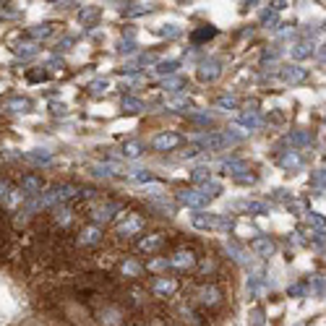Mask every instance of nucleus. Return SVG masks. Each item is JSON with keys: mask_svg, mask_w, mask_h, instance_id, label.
<instances>
[{"mask_svg": "<svg viewBox=\"0 0 326 326\" xmlns=\"http://www.w3.org/2000/svg\"><path fill=\"white\" fill-rule=\"evenodd\" d=\"M235 138H232L230 133H211V136H206L204 141H201V146L204 149H209V151H216V149H225V146H230Z\"/></svg>", "mask_w": 326, "mask_h": 326, "instance_id": "nucleus-10", "label": "nucleus"}, {"mask_svg": "<svg viewBox=\"0 0 326 326\" xmlns=\"http://www.w3.org/2000/svg\"><path fill=\"white\" fill-rule=\"evenodd\" d=\"M251 248H253V253L256 256H263V258H266V256H271L274 253V243H271V238H256L253 243H251Z\"/></svg>", "mask_w": 326, "mask_h": 326, "instance_id": "nucleus-13", "label": "nucleus"}, {"mask_svg": "<svg viewBox=\"0 0 326 326\" xmlns=\"http://www.w3.org/2000/svg\"><path fill=\"white\" fill-rule=\"evenodd\" d=\"M279 162H282V167H287V170H298V167H303V157H300L298 151H287Z\"/></svg>", "mask_w": 326, "mask_h": 326, "instance_id": "nucleus-16", "label": "nucleus"}, {"mask_svg": "<svg viewBox=\"0 0 326 326\" xmlns=\"http://www.w3.org/2000/svg\"><path fill=\"white\" fill-rule=\"evenodd\" d=\"M21 185H24V188H21L24 193H34V191H39V188H42V180H39V178H26Z\"/></svg>", "mask_w": 326, "mask_h": 326, "instance_id": "nucleus-22", "label": "nucleus"}, {"mask_svg": "<svg viewBox=\"0 0 326 326\" xmlns=\"http://www.w3.org/2000/svg\"><path fill=\"white\" fill-rule=\"evenodd\" d=\"M131 178H133V180H141V183H149V180H151V173H149V170H136Z\"/></svg>", "mask_w": 326, "mask_h": 326, "instance_id": "nucleus-29", "label": "nucleus"}, {"mask_svg": "<svg viewBox=\"0 0 326 326\" xmlns=\"http://www.w3.org/2000/svg\"><path fill=\"white\" fill-rule=\"evenodd\" d=\"M240 120H243V123H245V126H251V128H256V126H258V123H261V120H258V115H256V113H245V115H243V118H240Z\"/></svg>", "mask_w": 326, "mask_h": 326, "instance_id": "nucleus-28", "label": "nucleus"}, {"mask_svg": "<svg viewBox=\"0 0 326 326\" xmlns=\"http://www.w3.org/2000/svg\"><path fill=\"white\" fill-rule=\"evenodd\" d=\"M308 55H313V47H310V42H300V44H295V47H292V58L303 60V58H308Z\"/></svg>", "mask_w": 326, "mask_h": 326, "instance_id": "nucleus-18", "label": "nucleus"}, {"mask_svg": "<svg viewBox=\"0 0 326 326\" xmlns=\"http://www.w3.org/2000/svg\"><path fill=\"white\" fill-rule=\"evenodd\" d=\"M305 292V285H295V287H290V295H303Z\"/></svg>", "mask_w": 326, "mask_h": 326, "instance_id": "nucleus-35", "label": "nucleus"}, {"mask_svg": "<svg viewBox=\"0 0 326 326\" xmlns=\"http://www.w3.org/2000/svg\"><path fill=\"white\" fill-rule=\"evenodd\" d=\"M298 326H305V323H298Z\"/></svg>", "mask_w": 326, "mask_h": 326, "instance_id": "nucleus-39", "label": "nucleus"}, {"mask_svg": "<svg viewBox=\"0 0 326 326\" xmlns=\"http://www.w3.org/2000/svg\"><path fill=\"white\" fill-rule=\"evenodd\" d=\"M196 263H198L196 253L193 251H185V248H183V251H175L173 256L167 258V266L175 269V271H193Z\"/></svg>", "mask_w": 326, "mask_h": 326, "instance_id": "nucleus-3", "label": "nucleus"}, {"mask_svg": "<svg viewBox=\"0 0 326 326\" xmlns=\"http://www.w3.org/2000/svg\"><path fill=\"white\" fill-rule=\"evenodd\" d=\"M180 84H183L180 79H170V81H165V89H173V91H175V89H178Z\"/></svg>", "mask_w": 326, "mask_h": 326, "instance_id": "nucleus-34", "label": "nucleus"}, {"mask_svg": "<svg viewBox=\"0 0 326 326\" xmlns=\"http://www.w3.org/2000/svg\"><path fill=\"white\" fill-rule=\"evenodd\" d=\"M178 201H180V204H185V206L201 209V206L209 204V196L204 191H198V188H183V191H178Z\"/></svg>", "mask_w": 326, "mask_h": 326, "instance_id": "nucleus-6", "label": "nucleus"}, {"mask_svg": "<svg viewBox=\"0 0 326 326\" xmlns=\"http://www.w3.org/2000/svg\"><path fill=\"white\" fill-rule=\"evenodd\" d=\"M126 326H146V321H131V323H126Z\"/></svg>", "mask_w": 326, "mask_h": 326, "instance_id": "nucleus-38", "label": "nucleus"}, {"mask_svg": "<svg viewBox=\"0 0 326 326\" xmlns=\"http://www.w3.org/2000/svg\"><path fill=\"white\" fill-rule=\"evenodd\" d=\"M178 144H180V136L178 133H159L151 141V146L157 149V151H170V149H175Z\"/></svg>", "mask_w": 326, "mask_h": 326, "instance_id": "nucleus-11", "label": "nucleus"}, {"mask_svg": "<svg viewBox=\"0 0 326 326\" xmlns=\"http://www.w3.org/2000/svg\"><path fill=\"white\" fill-rule=\"evenodd\" d=\"M290 141H295V144H300V146H303V144H308V141H310V136H308L305 131H298V133H292V136H290Z\"/></svg>", "mask_w": 326, "mask_h": 326, "instance_id": "nucleus-27", "label": "nucleus"}, {"mask_svg": "<svg viewBox=\"0 0 326 326\" xmlns=\"http://www.w3.org/2000/svg\"><path fill=\"white\" fill-rule=\"evenodd\" d=\"M214 34H216L214 29H209V26H206V29H201V32H196V34H193V42H204V39H209V37H214Z\"/></svg>", "mask_w": 326, "mask_h": 326, "instance_id": "nucleus-26", "label": "nucleus"}, {"mask_svg": "<svg viewBox=\"0 0 326 326\" xmlns=\"http://www.w3.org/2000/svg\"><path fill=\"white\" fill-rule=\"evenodd\" d=\"M313 282H316V292L318 295H326V277H316Z\"/></svg>", "mask_w": 326, "mask_h": 326, "instance_id": "nucleus-31", "label": "nucleus"}, {"mask_svg": "<svg viewBox=\"0 0 326 326\" xmlns=\"http://www.w3.org/2000/svg\"><path fill=\"white\" fill-rule=\"evenodd\" d=\"M165 243H167V238H165V232H151V235H144L141 240H138V251L141 253H146V256H151V253H159L162 248H165Z\"/></svg>", "mask_w": 326, "mask_h": 326, "instance_id": "nucleus-5", "label": "nucleus"}, {"mask_svg": "<svg viewBox=\"0 0 326 326\" xmlns=\"http://www.w3.org/2000/svg\"><path fill=\"white\" fill-rule=\"evenodd\" d=\"M123 110H126V113H138V110H144V104H141V99L123 97Z\"/></svg>", "mask_w": 326, "mask_h": 326, "instance_id": "nucleus-20", "label": "nucleus"}, {"mask_svg": "<svg viewBox=\"0 0 326 326\" xmlns=\"http://www.w3.org/2000/svg\"><path fill=\"white\" fill-rule=\"evenodd\" d=\"M193 183H209V173L206 170H193Z\"/></svg>", "mask_w": 326, "mask_h": 326, "instance_id": "nucleus-30", "label": "nucleus"}, {"mask_svg": "<svg viewBox=\"0 0 326 326\" xmlns=\"http://www.w3.org/2000/svg\"><path fill=\"white\" fill-rule=\"evenodd\" d=\"M123 154H126L128 159H138V157L144 154V146L138 144V141H128L126 146H123Z\"/></svg>", "mask_w": 326, "mask_h": 326, "instance_id": "nucleus-17", "label": "nucleus"}, {"mask_svg": "<svg viewBox=\"0 0 326 326\" xmlns=\"http://www.w3.org/2000/svg\"><path fill=\"white\" fill-rule=\"evenodd\" d=\"M144 290L141 287H133V290H128L126 292V305H131V308H138V305H144Z\"/></svg>", "mask_w": 326, "mask_h": 326, "instance_id": "nucleus-15", "label": "nucleus"}, {"mask_svg": "<svg viewBox=\"0 0 326 326\" xmlns=\"http://www.w3.org/2000/svg\"><path fill=\"white\" fill-rule=\"evenodd\" d=\"M198 305H204V308H216L222 303V298H225V292H222V287L216 285V282H209V285H204L198 290Z\"/></svg>", "mask_w": 326, "mask_h": 326, "instance_id": "nucleus-4", "label": "nucleus"}, {"mask_svg": "<svg viewBox=\"0 0 326 326\" xmlns=\"http://www.w3.org/2000/svg\"><path fill=\"white\" fill-rule=\"evenodd\" d=\"M89 216H91V222L94 225H102V222H110L113 216L120 211V204L118 201H97V204H91L86 206Z\"/></svg>", "mask_w": 326, "mask_h": 326, "instance_id": "nucleus-1", "label": "nucleus"}, {"mask_svg": "<svg viewBox=\"0 0 326 326\" xmlns=\"http://www.w3.org/2000/svg\"><path fill=\"white\" fill-rule=\"evenodd\" d=\"M123 274H128V277H141L144 274V266H141V263H136V261H126V263H123Z\"/></svg>", "mask_w": 326, "mask_h": 326, "instance_id": "nucleus-19", "label": "nucleus"}, {"mask_svg": "<svg viewBox=\"0 0 326 326\" xmlns=\"http://www.w3.org/2000/svg\"><path fill=\"white\" fill-rule=\"evenodd\" d=\"M198 76H201V79H209V81H214L216 76H220V63H216V60H209V63L201 66Z\"/></svg>", "mask_w": 326, "mask_h": 326, "instance_id": "nucleus-14", "label": "nucleus"}, {"mask_svg": "<svg viewBox=\"0 0 326 326\" xmlns=\"http://www.w3.org/2000/svg\"><path fill=\"white\" fill-rule=\"evenodd\" d=\"M253 323H256V326L263 323V313H261V310H253Z\"/></svg>", "mask_w": 326, "mask_h": 326, "instance_id": "nucleus-36", "label": "nucleus"}, {"mask_svg": "<svg viewBox=\"0 0 326 326\" xmlns=\"http://www.w3.org/2000/svg\"><path fill=\"white\" fill-rule=\"evenodd\" d=\"M175 68H178V63H175V60H170V63H162L157 71H159V73H173Z\"/></svg>", "mask_w": 326, "mask_h": 326, "instance_id": "nucleus-32", "label": "nucleus"}, {"mask_svg": "<svg viewBox=\"0 0 326 326\" xmlns=\"http://www.w3.org/2000/svg\"><path fill=\"white\" fill-rule=\"evenodd\" d=\"M99 318V323L102 326H123V310L118 308V305H107L104 303V308H99V313H97Z\"/></svg>", "mask_w": 326, "mask_h": 326, "instance_id": "nucleus-7", "label": "nucleus"}, {"mask_svg": "<svg viewBox=\"0 0 326 326\" xmlns=\"http://www.w3.org/2000/svg\"><path fill=\"white\" fill-rule=\"evenodd\" d=\"M220 107H235V97H220Z\"/></svg>", "mask_w": 326, "mask_h": 326, "instance_id": "nucleus-33", "label": "nucleus"}, {"mask_svg": "<svg viewBox=\"0 0 326 326\" xmlns=\"http://www.w3.org/2000/svg\"><path fill=\"white\" fill-rule=\"evenodd\" d=\"M151 292L157 295V298H170V295L178 292V282L173 277H157L151 285Z\"/></svg>", "mask_w": 326, "mask_h": 326, "instance_id": "nucleus-8", "label": "nucleus"}, {"mask_svg": "<svg viewBox=\"0 0 326 326\" xmlns=\"http://www.w3.org/2000/svg\"><path fill=\"white\" fill-rule=\"evenodd\" d=\"M144 227H146V220H144V216L136 214V211H131V214H126V222L118 225L115 235H118V238H133V235H138Z\"/></svg>", "mask_w": 326, "mask_h": 326, "instance_id": "nucleus-2", "label": "nucleus"}, {"mask_svg": "<svg viewBox=\"0 0 326 326\" xmlns=\"http://www.w3.org/2000/svg\"><path fill=\"white\" fill-rule=\"evenodd\" d=\"M21 198H24V191H16V188H13V191H8V201H6V204H8V209H13V206H16Z\"/></svg>", "mask_w": 326, "mask_h": 326, "instance_id": "nucleus-24", "label": "nucleus"}, {"mask_svg": "<svg viewBox=\"0 0 326 326\" xmlns=\"http://www.w3.org/2000/svg\"><path fill=\"white\" fill-rule=\"evenodd\" d=\"M308 222L313 225V227H318V230H323V227H326V220H323L321 214H316V211H310V214H308Z\"/></svg>", "mask_w": 326, "mask_h": 326, "instance_id": "nucleus-25", "label": "nucleus"}, {"mask_svg": "<svg viewBox=\"0 0 326 326\" xmlns=\"http://www.w3.org/2000/svg\"><path fill=\"white\" fill-rule=\"evenodd\" d=\"M102 240H104V235L97 225H86V227L79 230V243L81 245H99Z\"/></svg>", "mask_w": 326, "mask_h": 326, "instance_id": "nucleus-9", "label": "nucleus"}, {"mask_svg": "<svg viewBox=\"0 0 326 326\" xmlns=\"http://www.w3.org/2000/svg\"><path fill=\"white\" fill-rule=\"evenodd\" d=\"M91 89H94V91H102V89H107V84H102V81H97L94 86H91Z\"/></svg>", "mask_w": 326, "mask_h": 326, "instance_id": "nucleus-37", "label": "nucleus"}, {"mask_svg": "<svg viewBox=\"0 0 326 326\" xmlns=\"http://www.w3.org/2000/svg\"><path fill=\"white\" fill-rule=\"evenodd\" d=\"M71 220H73L71 209H58V211H55V222H58V225H63V227H66Z\"/></svg>", "mask_w": 326, "mask_h": 326, "instance_id": "nucleus-23", "label": "nucleus"}, {"mask_svg": "<svg viewBox=\"0 0 326 326\" xmlns=\"http://www.w3.org/2000/svg\"><path fill=\"white\" fill-rule=\"evenodd\" d=\"M167 107H170V110H188V107H191V99H188V97H175V99L167 102Z\"/></svg>", "mask_w": 326, "mask_h": 326, "instance_id": "nucleus-21", "label": "nucleus"}, {"mask_svg": "<svg viewBox=\"0 0 326 326\" xmlns=\"http://www.w3.org/2000/svg\"><path fill=\"white\" fill-rule=\"evenodd\" d=\"M282 79L287 84H300V81L308 79V71L300 68V66H287V68H282Z\"/></svg>", "mask_w": 326, "mask_h": 326, "instance_id": "nucleus-12", "label": "nucleus"}]
</instances>
